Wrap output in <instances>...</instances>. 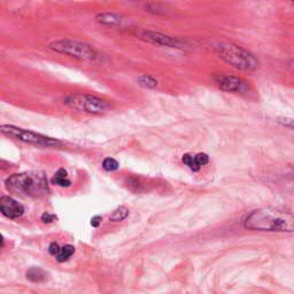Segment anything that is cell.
<instances>
[{
	"instance_id": "14",
	"label": "cell",
	"mask_w": 294,
	"mask_h": 294,
	"mask_svg": "<svg viewBox=\"0 0 294 294\" xmlns=\"http://www.w3.org/2000/svg\"><path fill=\"white\" fill-rule=\"evenodd\" d=\"M129 215V210L128 208H125V207L121 206L119 208H116L113 214L109 216V219L113 220V222H121V220H123L128 217Z\"/></svg>"
},
{
	"instance_id": "11",
	"label": "cell",
	"mask_w": 294,
	"mask_h": 294,
	"mask_svg": "<svg viewBox=\"0 0 294 294\" xmlns=\"http://www.w3.org/2000/svg\"><path fill=\"white\" fill-rule=\"evenodd\" d=\"M96 20L98 23L108 25V27H119V25H122L124 22V17L122 15L118 14V13L113 12H105L100 13L96 16Z\"/></svg>"
},
{
	"instance_id": "10",
	"label": "cell",
	"mask_w": 294,
	"mask_h": 294,
	"mask_svg": "<svg viewBox=\"0 0 294 294\" xmlns=\"http://www.w3.org/2000/svg\"><path fill=\"white\" fill-rule=\"evenodd\" d=\"M181 161H183L184 164H187L191 170L199 171L202 166H205V164L209 162V157L205 153H198L194 155L187 153L183 155Z\"/></svg>"
},
{
	"instance_id": "1",
	"label": "cell",
	"mask_w": 294,
	"mask_h": 294,
	"mask_svg": "<svg viewBox=\"0 0 294 294\" xmlns=\"http://www.w3.org/2000/svg\"><path fill=\"white\" fill-rule=\"evenodd\" d=\"M244 227L254 231L294 232V215L274 208L258 209L245 218Z\"/></svg>"
},
{
	"instance_id": "19",
	"label": "cell",
	"mask_w": 294,
	"mask_h": 294,
	"mask_svg": "<svg viewBox=\"0 0 294 294\" xmlns=\"http://www.w3.org/2000/svg\"><path fill=\"white\" fill-rule=\"evenodd\" d=\"M60 250H61V247H60V246L57 243H52L49 246V253L51 255H53V256H55V258L58 256V254L60 253Z\"/></svg>"
},
{
	"instance_id": "18",
	"label": "cell",
	"mask_w": 294,
	"mask_h": 294,
	"mask_svg": "<svg viewBox=\"0 0 294 294\" xmlns=\"http://www.w3.org/2000/svg\"><path fill=\"white\" fill-rule=\"evenodd\" d=\"M42 222L43 223H52V222H54V220H57L58 217H57V215H54V214H50V213H47V211H45L44 214L42 215Z\"/></svg>"
},
{
	"instance_id": "8",
	"label": "cell",
	"mask_w": 294,
	"mask_h": 294,
	"mask_svg": "<svg viewBox=\"0 0 294 294\" xmlns=\"http://www.w3.org/2000/svg\"><path fill=\"white\" fill-rule=\"evenodd\" d=\"M137 36L144 40L145 42L152 43L155 45H161V46H167V47H174V49H180L183 47V43L178 38H174L170 36H167V34L155 32V31H149V30H144L139 33H137Z\"/></svg>"
},
{
	"instance_id": "21",
	"label": "cell",
	"mask_w": 294,
	"mask_h": 294,
	"mask_svg": "<svg viewBox=\"0 0 294 294\" xmlns=\"http://www.w3.org/2000/svg\"><path fill=\"white\" fill-rule=\"evenodd\" d=\"M280 123L284 124L285 127H288V128H293L294 129V121L293 120H285L284 122L280 121Z\"/></svg>"
},
{
	"instance_id": "13",
	"label": "cell",
	"mask_w": 294,
	"mask_h": 294,
	"mask_svg": "<svg viewBox=\"0 0 294 294\" xmlns=\"http://www.w3.org/2000/svg\"><path fill=\"white\" fill-rule=\"evenodd\" d=\"M74 253H75V247H74L72 245L63 246V247H61V250H60V253L58 254L57 261L58 262L67 261L68 259L70 258Z\"/></svg>"
},
{
	"instance_id": "20",
	"label": "cell",
	"mask_w": 294,
	"mask_h": 294,
	"mask_svg": "<svg viewBox=\"0 0 294 294\" xmlns=\"http://www.w3.org/2000/svg\"><path fill=\"white\" fill-rule=\"evenodd\" d=\"M101 220L102 218L100 216H94V217H92V219H91V226L93 228H98L101 224Z\"/></svg>"
},
{
	"instance_id": "2",
	"label": "cell",
	"mask_w": 294,
	"mask_h": 294,
	"mask_svg": "<svg viewBox=\"0 0 294 294\" xmlns=\"http://www.w3.org/2000/svg\"><path fill=\"white\" fill-rule=\"evenodd\" d=\"M6 188L8 191L15 194H24L32 198H42L50 192L47 177L41 171L12 175L6 180Z\"/></svg>"
},
{
	"instance_id": "5",
	"label": "cell",
	"mask_w": 294,
	"mask_h": 294,
	"mask_svg": "<svg viewBox=\"0 0 294 294\" xmlns=\"http://www.w3.org/2000/svg\"><path fill=\"white\" fill-rule=\"evenodd\" d=\"M64 103L74 109L93 115L106 114L112 109L109 102L91 94H72L64 99Z\"/></svg>"
},
{
	"instance_id": "6",
	"label": "cell",
	"mask_w": 294,
	"mask_h": 294,
	"mask_svg": "<svg viewBox=\"0 0 294 294\" xmlns=\"http://www.w3.org/2000/svg\"><path fill=\"white\" fill-rule=\"evenodd\" d=\"M0 131H2L3 135H5L13 139L23 141L25 144L34 145V146H43V147H58L61 146L62 142L54 139V138L47 137L44 135H41V133L33 132L25 130L22 128H17L14 125L10 124H4L0 127Z\"/></svg>"
},
{
	"instance_id": "4",
	"label": "cell",
	"mask_w": 294,
	"mask_h": 294,
	"mask_svg": "<svg viewBox=\"0 0 294 294\" xmlns=\"http://www.w3.org/2000/svg\"><path fill=\"white\" fill-rule=\"evenodd\" d=\"M49 49L55 52V53L69 55L71 58L88 62L96 61L98 57L96 51L90 45L72 40H60L52 42L49 45Z\"/></svg>"
},
{
	"instance_id": "16",
	"label": "cell",
	"mask_w": 294,
	"mask_h": 294,
	"mask_svg": "<svg viewBox=\"0 0 294 294\" xmlns=\"http://www.w3.org/2000/svg\"><path fill=\"white\" fill-rule=\"evenodd\" d=\"M138 82H139L140 85L145 86V88H149V89H153V88H157L158 86V81L151 75H141L139 79H138Z\"/></svg>"
},
{
	"instance_id": "9",
	"label": "cell",
	"mask_w": 294,
	"mask_h": 294,
	"mask_svg": "<svg viewBox=\"0 0 294 294\" xmlns=\"http://www.w3.org/2000/svg\"><path fill=\"white\" fill-rule=\"evenodd\" d=\"M0 210L8 218H19L24 213V207L11 197L4 196L0 198Z\"/></svg>"
},
{
	"instance_id": "17",
	"label": "cell",
	"mask_w": 294,
	"mask_h": 294,
	"mask_svg": "<svg viewBox=\"0 0 294 294\" xmlns=\"http://www.w3.org/2000/svg\"><path fill=\"white\" fill-rule=\"evenodd\" d=\"M119 167H120V164H119L118 161H116L115 159H113V158L103 159L102 168L106 171H115V170L119 169Z\"/></svg>"
},
{
	"instance_id": "12",
	"label": "cell",
	"mask_w": 294,
	"mask_h": 294,
	"mask_svg": "<svg viewBox=\"0 0 294 294\" xmlns=\"http://www.w3.org/2000/svg\"><path fill=\"white\" fill-rule=\"evenodd\" d=\"M52 183L61 188H69L71 185V180L68 178L67 171L64 170L63 168H60V169L55 172L53 178H52Z\"/></svg>"
},
{
	"instance_id": "7",
	"label": "cell",
	"mask_w": 294,
	"mask_h": 294,
	"mask_svg": "<svg viewBox=\"0 0 294 294\" xmlns=\"http://www.w3.org/2000/svg\"><path fill=\"white\" fill-rule=\"evenodd\" d=\"M214 82L220 90L226 91V92L244 93V92H247L249 89V85L245 80L237 76L226 75V74H218V75H215Z\"/></svg>"
},
{
	"instance_id": "15",
	"label": "cell",
	"mask_w": 294,
	"mask_h": 294,
	"mask_svg": "<svg viewBox=\"0 0 294 294\" xmlns=\"http://www.w3.org/2000/svg\"><path fill=\"white\" fill-rule=\"evenodd\" d=\"M45 272L41 269H37V268H32L27 272V277L32 282H42V280L45 279Z\"/></svg>"
},
{
	"instance_id": "3",
	"label": "cell",
	"mask_w": 294,
	"mask_h": 294,
	"mask_svg": "<svg viewBox=\"0 0 294 294\" xmlns=\"http://www.w3.org/2000/svg\"><path fill=\"white\" fill-rule=\"evenodd\" d=\"M214 52L223 61L230 63L239 70L254 71L259 68V60L254 54L233 43H217L214 45Z\"/></svg>"
}]
</instances>
